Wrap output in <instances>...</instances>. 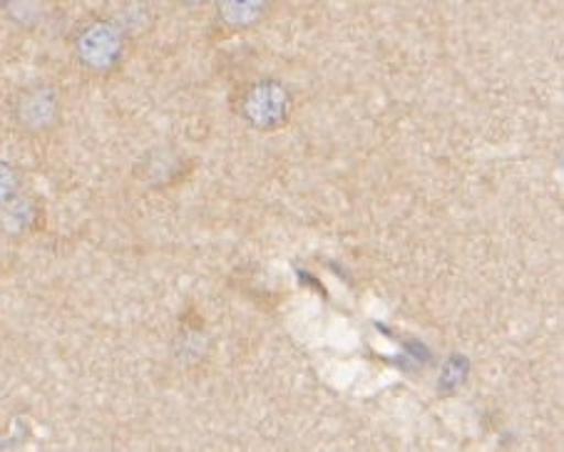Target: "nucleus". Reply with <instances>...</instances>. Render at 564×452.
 Here are the masks:
<instances>
[{
    "instance_id": "nucleus-1",
    "label": "nucleus",
    "mask_w": 564,
    "mask_h": 452,
    "mask_svg": "<svg viewBox=\"0 0 564 452\" xmlns=\"http://www.w3.org/2000/svg\"><path fill=\"white\" fill-rule=\"evenodd\" d=\"M124 51H128V41H124L122 27L102 18L85 23L73 41L75 60L83 70L95 75H107L120 67Z\"/></svg>"
},
{
    "instance_id": "nucleus-2",
    "label": "nucleus",
    "mask_w": 564,
    "mask_h": 452,
    "mask_svg": "<svg viewBox=\"0 0 564 452\" xmlns=\"http://www.w3.org/2000/svg\"><path fill=\"white\" fill-rule=\"evenodd\" d=\"M241 114L257 130H279L291 114V98L281 82L264 80L251 85L241 102Z\"/></svg>"
},
{
    "instance_id": "nucleus-3",
    "label": "nucleus",
    "mask_w": 564,
    "mask_h": 452,
    "mask_svg": "<svg viewBox=\"0 0 564 452\" xmlns=\"http://www.w3.org/2000/svg\"><path fill=\"white\" fill-rule=\"evenodd\" d=\"M57 114H61V95L53 85H31L13 100V120L28 132L55 128Z\"/></svg>"
},
{
    "instance_id": "nucleus-4",
    "label": "nucleus",
    "mask_w": 564,
    "mask_h": 452,
    "mask_svg": "<svg viewBox=\"0 0 564 452\" xmlns=\"http://www.w3.org/2000/svg\"><path fill=\"white\" fill-rule=\"evenodd\" d=\"M271 0H217L219 21L235 31H247L264 21Z\"/></svg>"
},
{
    "instance_id": "nucleus-5",
    "label": "nucleus",
    "mask_w": 564,
    "mask_h": 452,
    "mask_svg": "<svg viewBox=\"0 0 564 452\" xmlns=\"http://www.w3.org/2000/svg\"><path fill=\"white\" fill-rule=\"evenodd\" d=\"M37 207L31 197L18 195L0 209V232L6 236H23L35 229Z\"/></svg>"
},
{
    "instance_id": "nucleus-6",
    "label": "nucleus",
    "mask_w": 564,
    "mask_h": 452,
    "mask_svg": "<svg viewBox=\"0 0 564 452\" xmlns=\"http://www.w3.org/2000/svg\"><path fill=\"white\" fill-rule=\"evenodd\" d=\"M21 187H23L21 172H18L11 162L0 159V209L21 195Z\"/></svg>"
},
{
    "instance_id": "nucleus-7",
    "label": "nucleus",
    "mask_w": 564,
    "mask_h": 452,
    "mask_svg": "<svg viewBox=\"0 0 564 452\" xmlns=\"http://www.w3.org/2000/svg\"><path fill=\"white\" fill-rule=\"evenodd\" d=\"M182 5H187V8H199V5H207V3H212V0H180Z\"/></svg>"
}]
</instances>
